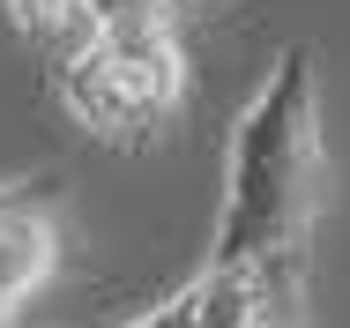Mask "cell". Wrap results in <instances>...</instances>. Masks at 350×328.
I'll list each match as a JSON object with an SVG mask.
<instances>
[{
    "instance_id": "obj_1",
    "label": "cell",
    "mask_w": 350,
    "mask_h": 328,
    "mask_svg": "<svg viewBox=\"0 0 350 328\" xmlns=\"http://www.w3.org/2000/svg\"><path fill=\"white\" fill-rule=\"evenodd\" d=\"M328 201V134H321V67L313 45H283L261 75L254 105L231 127L224 157V216L209 239V268H231L261 283L283 328H298L306 306V262L313 224Z\"/></svg>"
},
{
    "instance_id": "obj_2",
    "label": "cell",
    "mask_w": 350,
    "mask_h": 328,
    "mask_svg": "<svg viewBox=\"0 0 350 328\" xmlns=\"http://www.w3.org/2000/svg\"><path fill=\"white\" fill-rule=\"evenodd\" d=\"M53 97L68 105V120L112 149H142L187 105V45L172 30V15H127L105 23L82 53L53 67Z\"/></svg>"
},
{
    "instance_id": "obj_3",
    "label": "cell",
    "mask_w": 350,
    "mask_h": 328,
    "mask_svg": "<svg viewBox=\"0 0 350 328\" xmlns=\"http://www.w3.org/2000/svg\"><path fill=\"white\" fill-rule=\"evenodd\" d=\"M45 187L53 179H0V321L60 268V209Z\"/></svg>"
},
{
    "instance_id": "obj_4",
    "label": "cell",
    "mask_w": 350,
    "mask_h": 328,
    "mask_svg": "<svg viewBox=\"0 0 350 328\" xmlns=\"http://www.w3.org/2000/svg\"><path fill=\"white\" fill-rule=\"evenodd\" d=\"M127 328H283V321H276V306L261 299V283L202 262V276H187L164 306H149Z\"/></svg>"
},
{
    "instance_id": "obj_5",
    "label": "cell",
    "mask_w": 350,
    "mask_h": 328,
    "mask_svg": "<svg viewBox=\"0 0 350 328\" xmlns=\"http://www.w3.org/2000/svg\"><path fill=\"white\" fill-rule=\"evenodd\" d=\"M0 8H8V23H15V30H23L53 67L68 60V53H82V45L105 30L90 0H0Z\"/></svg>"
},
{
    "instance_id": "obj_6",
    "label": "cell",
    "mask_w": 350,
    "mask_h": 328,
    "mask_svg": "<svg viewBox=\"0 0 350 328\" xmlns=\"http://www.w3.org/2000/svg\"><path fill=\"white\" fill-rule=\"evenodd\" d=\"M97 8V23H127V15H172L164 0H90Z\"/></svg>"
},
{
    "instance_id": "obj_7",
    "label": "cell",
    "mask_w": 350,
    "mask_h": 328,
    "mask_svg": "<svg viewBox=\"0 0 350 328\" xmlns=\"http://www.w3.org/2000/svg\"><path fill=\"white\" fill-rule=\"evenodd\" d=\"M164 8H172V15H187V8H216V0H164Z\"/></svg>"
},
{
    "instance_id": "obj_8",
    "label": "cell",
    "mask_w": 350,
    "mask_h": 328,
    "mask_svg": "<svg viewBox=\"0 0 350 328\" xmlns=\"http://www.w3.org/2000/svg\"><path fill=\"white\" fill-rule=\"evenodd\" d=\"M0 328H15V321H0Z\"/></svg>"
}]
</instances>
